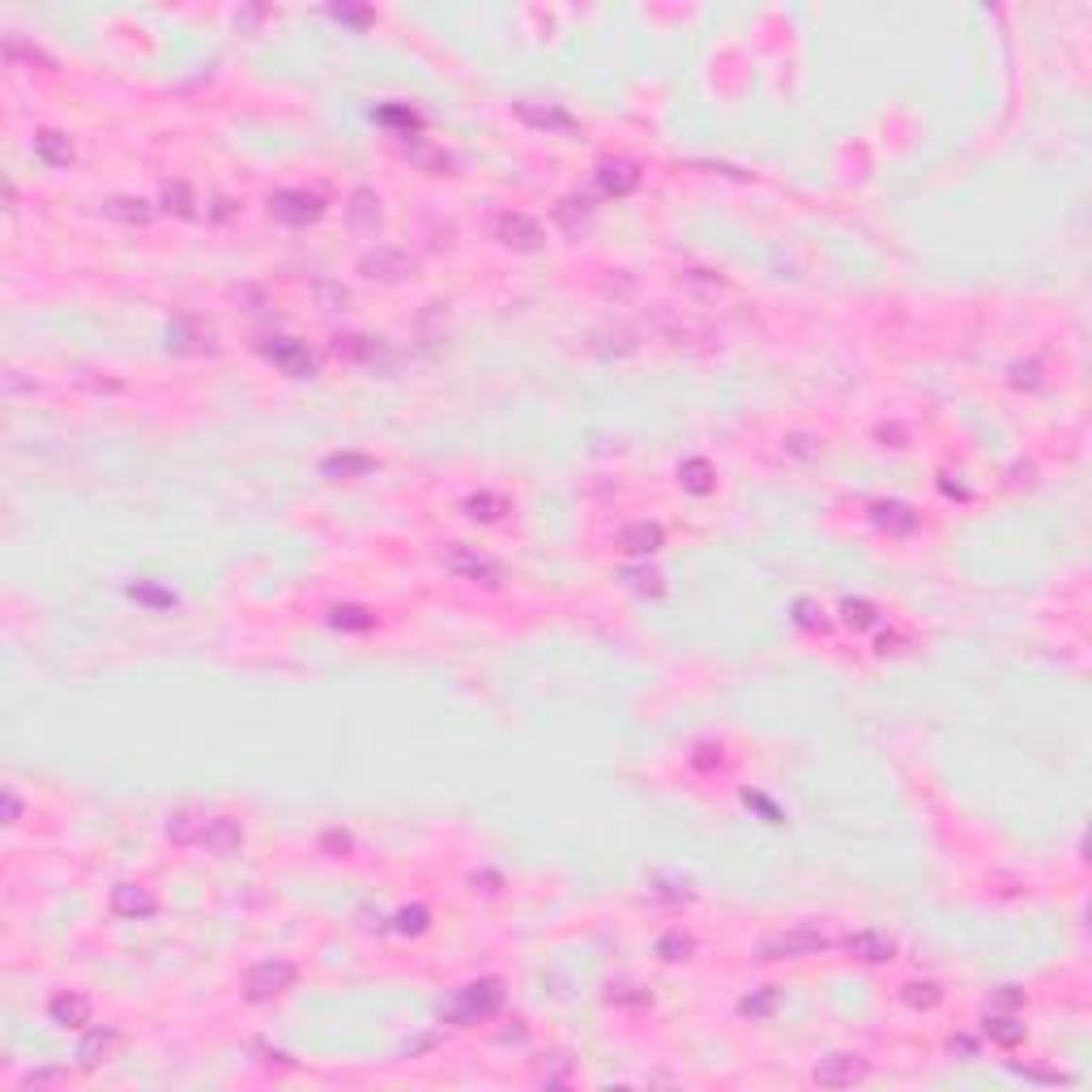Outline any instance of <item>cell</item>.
Segmentation results:
<instances>
[{
  "label": "cell",
  "instance_id": "obj_33",
  "mask_svg": "<svg viewBox=\"0 0 1092 1092\" xmlns=\"http://www.w3.org/2000/svg\"><path fill=\"white\" fill-rule=\"evenodd\" d=\"M990 1033H995V1041H1003V1046H1016V1041L1024 1037V1029L1016 1020H995V1024H990Z\"/></svg>",
  "mask_w": 1092,
  "mask_h": 1092
},
{
  "label": "cell",
  "instance_id": "obj_1",
  "mask_svg": "<svg viewBox=\"0 0 1092 1092\" xmlns=\"http://www.w3.org/2000/svg\"><path fill=\"white\" fill-rule=\"evenodd\" d=\"M440 563H445V572H453L457 580H470V585H482V589H496L499 580H504L499 563L491 560V555H482L479 546H465V542H453V546H445Z\"/></svg>",
  "mask_w": 1092,
  "mask_h": 1092
},
{
  "label": "cell",
  "instance_id": "obj_11",
  "mask_svg": "<svg viewBox=\"0 0 1092 1092\" xmlns=\"http://www.w3.org/2000/svg\"><path fill=\"white\" fill-rule=\"evenodd\" d=\"M154 909H159V900H154V892L142 888V883H116V888H111V914L116 917L142 922V917H150Z\"/></svg>",
  "mask_w": 1092,
  "mask_h": 1092
},
{
  "label": "cell",
  "instance_id": "obj_22",
  "mask_svg": "<svg viewBox=\"0 0 1092 1092\" xmlns=\"http://www.w3.org/2000/svg\"><path fill=\"white\" fill-rule=\"evenodd\" d=\"M372 470H376V462L363 453H338L325 462V474H329V479H359V474H372Z\"/></svg>",
  "mask_w": 1092,
  "mask_h": 1092
},
{
  "label": "cell",
  "instance_id": "obj_37",
  "mask_svg": "<svg viewBox=\"0 0 1092 1092\" xmlns=\"http://www.w3.org/2000/svg\"><path fill=\"white\" fill-rule=\"evenodd\" d=\"M18 815H22V802H18V794H13V790H5V819H9V824H18Z\"/></svg>",
  "mask_w": 1092,
  "mask_h": 1092
},
{
  "label": "cell",
  "instance_id": "obj_3",
  "mask_svg": "<svg viewBox=\"0 0 1092 1092\" xmlns=\"http://www.w3.org/2000/svg\"><path fill=\"white\" fill-rule=\"evenodd\" d=\"M291 986H294L291 960H260V965L248 973V999H257V1003H269V999L286 995Z\"/></svg>",
  "mask_w": 1092,
  "mask_h": 1092
},
{
  "label": "cell",
  "instance_id": "obj_28",
  "mask_svg": "<svg viewBox=\"0 0 1092 1092\" xmlns=\"http://www.w3.org/2000/svg\"><path fill=\"white\" fill-rule=\"evenodd\" d=\"M623 580H628L636 594H662V572H653V568H628Z\"/></svg>",
  "mask_w": 1092,
  "mask_h": 1092
},
{
  "label": "cell",
  "instance_id": "obj_16",
  "mask_svg": "<svg viewBox=\"0 0 1092 1092\" xmlns=\"http://www.w3.org/2000/svg\"><path fill=\"white\" fill-rule=\"evenodd\" d=\"M662 542H666V533H662V525H653V521H636L619 533V546L628 555H658Z\"/></svg>",
  "mask_w": 1092,
  "mask_h": 1092
},
{
  "label": "cell",
  "instance_id": "obj_9",
  "mask_svg": "<svg viewBox=\"0 0 1092 1092\" xmlns=\"http://www.w3.org/2000/svg\"><path fill=\"white\" fill-rule=\"evenodd\" d=\"M516 116H521L529 128H538V133H572V128H577V120H572L560 103H529V98H525V103H516Z\"/></svg>",
  "mask_w": 1092,
  "mask_h": 1092
},
{
  "label": "cell",
  "instance_id": "obj_12",
  "mask_svg": "<svg viewBox=\"0 0 1092 1092\" xmlns=\"http://www.w3.org/2000/svg\"><path fill=\"white\" fill-rule=\"evenodd\" d=\"M597 188H602L606 196H628L640 188V167L628 159H606L597 162Z\"/></svg>",
  "mask_w": 1092,
  "mask_h": 1092
},
{
  "label": "cell",
  "instance_id": "obj_7",
  "mask_svg": "<svg viewBox=\"0 0 1092 1092\" xmlns=\"http://www.w3.org/2000/svg\"><path fill=\"white\" fill-rule=\"evenodd\" d=\"M274 218L286 227H303L311 218H320V196L316 193H303V188H286V193L274 196Z\"/></svg>",
  "mask_w": 1092,
  "mask_h": 1092
},
{
  "label": "cell",
  "instance_id": "obj_10",
  "mask_svg": "<svg viewBox=\"0 0 1092 1092\" xmlns=\"http://www.w3.org/2000/svg\"><path fill=\"white\" fill-rule=\"evenodd\" d=\"M858 1080H866V1058L858 1054H832L815 1067V1084H824V1088H849Z\"/></svg>",
  "mask_w": 1092,
  "mask_h": 1092
},
{
  "label": "cell",
  "instance_id": "obj_19",
  "mask_svg": "<svg viewBox=\"0 0 1092 1092\" xmlns=\"http://www.w3.org/2000/svg\"><path fill=\"white\" fill-rule=\"evenodd\" d=\"M116 1046H120L116 1029H94V1033H86V1041L77 1046V1063L81 1067H98Z\"/></svg>",
  "mask_w": 1092,
  "mask_h": 1092
},
{
  "label": "cell",
  "instance_id": "obj_17",
  "mask_svg": "<svg viewBox=\"0 0 1092 1092\" xmlns=\"http://www.w3.org/2000/svg\"><path fill=\"white\" fill-rule=\"evenodd\" d=\"M90 999L86 995H77V990H69V995H56L52 999V1020L56 1024H64V1029H86L90 1024Z\"/></svg>",
  "mask_w": 1092,
  "mask_h": 1092
},
{
  "label": "cell",
  "instance_id": "obj_23",
  "mask_svg": "<svg viewBox=\"0 0 1092 1092\" xmlns=\"http://www.w3.org/2000/svg\"><path fill=\"white\" fill-rule=\"evenodd\" d=\"M35 150H39V159H43L47 167H64V162L73 159L69 137H60V133H39V137H35Z\"/></svg>",
  "mask_w": 1092,
  "mask_h": 1092
},
{
  "label": "cell",
  "instance_id": "obj_13",
  "mask_svg": "<svg viewBox=\"0 0 1092 1092\" xmlns=\"http://www.w3.org/2000/svg\"><path fill=\"white\" fill-rule=\"evenodd\" d=\"M265 355L274 359V363L282 367L286 376H311V372H316V359L308 355V346H303V342H291V338H274V342H269V346H265Z\"/></svg>",
  "mask_w": 1092,
  "mask_h": 1092
},
{
  "label": "cell",
  "instance_id": "obj_21",
  "mask_svg": "<svg viewBox=\"0 0 1092 1092\" xmlns=\"http://www.w3.org/2000/svg\"><path fill=\"white\" fill-rule=\"evenodd\" d=\"M201 828H205L201 811H176V815H167V836H171L176 845H196Z\"/></svg>",
  "mask_w": 1092,
  "mask_h": 1092
},
{
  "label": "cell",
  "instance_id": "obj_18",
  "mask_svg": "<svg viewBox=\"0 0 1092 1092\" xmlns=\"http://www.w3.org/2000/svg\"><path fill=\"white\" fill-rule=\"evenodd\" d=\"M499 1007V990L496 986H470L462 995V1003L453 1007V1020H474V1016H487Z\"/></svg>",
  "mask_w": 1092,
  "mask_h": 1092
},
{
  "label": "cell",
  "instance_id": "obj_34",
  "mask_svg": "<svg viewBox=\"0 0 1092 1092\" xmlns=\"http://www.w3.org/2000/svg\"><path fill=\"white\" fill-rule=\"evenodd\" d=\"M798 623H807V628H824V611H815V602H798Z\"/></svg>",
  "mask_w": 1092,
  "mask_h": 1092
},
{
  "label": "cell",
  "instance_id": "obj_35",
  "mask_svg": "<svg viewBox=\"0 0 1092 1092\" xmlns=\"http://www.w3.org/2000/svg\"><path fill=\"white\" fill-rule=\"evenodd\" d=\"M1012 380H1016V384H1029V389H1037V384H1041V380H1037V367H1033V363H1029V367L1016 363V367H1012Z\"/></svg>",
  "mask_w": 1092,
  "mask_h": 1092
},
{
  "label": "cell",
  "instance_id": "obj_15",
  "mask_svg": "<svg viewBox=\"0 0 1092 1092\" xmlns=\"http://www.w3.org/2000/svg\"><path fill=\"white\" fill-rule=\"evenodd\" d=\"M346 218H350V231L355 235H376V227H380V196H376L372 188H359L346 205Z\"/></svg>",
  "mask_w": 1092,
  "mask_h": 1092
},
{
  "label": "cell",
  "instance_id": "obj_27",
  "mask_svg": "<svg viewBox=\"0 0 1092 1092\" xmlns=\"http://www.w3.org/2000/svg\"><path fill=\"white\" fill-rule=\"evenodd\" d=\"M193 188L188 184H167V193H162V210H171V213H179V218H193Z\"/></svg>",
  "mask_w": 1092,
  "mask_h": 1092
},
{
  "label": "cell",
  "instance_id": "obj_29",
  "mask_svg": "<svg viewBox=\"0 0 1092 1092\" xmlns=\"http://www.w3.org/2000/svg\"><path fill=\"white\" fill-rule=\"evenodd\" d=\"M845 623H849V628H870V623H875V606L862 602V597L858 602H845Z\"/></svg>",
  "mask_w": 1092,
  "mask_h": 1092
},
{
  "label": "cell",
  "instance_id": "obj_20",
  "mask_svg": "<svg viewBox=\"0 0 1092 1092\" xmlns=\"http://www.w3.org/2000/svg\"><path fill=\"white\" fill-rule=\"evenodd\" d=\"M103 213H107V218H116V223H125V227L150 223V205H145L142 196H111V201L103 205Z\"/></svg>",
  "mask_w": 1092,
  "mask_h": 1092
},
{
  "label": "cell",
  "instance_id": "obj_36",
  "mask_svg": "<svg viewBox=\"0 0 1092 1092\" xmlns=\"http://www.w3.org/2000/svg\"><path fill=\"white\" fill-rule=\"evenodd\" d=\"M320 845H325V849H342V853H346V849H350V836L333 828V832H325V836H320Z\"/></svg>",
  "mask_w": 1092,
  "mask_h": 1092
},
{
  "label": "cell",
  "instance_id": "obj_4",
  "mask_svg": "<svg viewBox=\"0 0 1092 1092\" xmlns=\"http://www.w3.org/2000/svg\"><path fill=\"white\" fill-rule=\"evenodd\" d=\"M196 845H201L205 853L231 858V853H240V845H244V828L235 824L231 815H205V828H201V836H196Z\"/></svg>",
  "mask_w": 1092,
  "mask_h": 1092
},
{
  "label": "cell",
  "instance_id": "obj_31",
  "mask_svg": "<svg viewBox=\"0 0 1092 1092\" xmlns=\"http://www.w3.org/2000/svg\"><path fill=\"white\" fill-rule=\"evenodd\" d=\"M397 931L401 934H418V931H427V909H401L397 914Z\"/></svg>",
  "mask_w": 1092,
  "mask_h": 1092
},
{
  "label": "cell",
  "instance_id": "obj_6",
  "mask_svg": "<svg viewBox=\"0 0 1092 1092\" xmlns=\"http://www.w3.org/2000/svg\"><path fill=\"white\" fill-rule=\"evenodd\" d=\"M496 240L508 244L516 252H533L542 244V227L533 223L529 213H499L496 218Z\"/></svg>",
  "mask_w": 1092,
  "mask_h": 1092
},
{
  "label": "cell",
  "instance_id": "obj_24",
  "mask_svg": "<svg viewBox=\"0 0 1092 1092\" xmlns=\"http://www.w3.org/2000/svg\"><path fill=\"white\" fill-rule=\"evenodd\" d=\"M465 512H470L474 521H499V516L508 512V499H504V496H491V491H479V496L465 499Z\"/></svg>",
  "mask_w": 1092,
  "mask_h": 1092
},
{
  "label": "cell",
  "instance_id": "obj_32",
  "mask_svg": "<svg viewBox=\"0 0 1092 1092\" xmlns=\"http://www.w3.org/2000/svg\"><path fill=\"white\" fill-rule=\"evenodd\" d=\"M773 1007H777V990H764V995L743 999V1012H747V1016H768Z\"/></svg>",
  "mask_w": 1092,
  "mask_h": 1092
},
{
  "label": "cell",
  "instance_id": "obj_25",
  "mask_svg": "<svg viewBox=\"0 0 1092 1092\" xmlns=\"http://www.w3.org/2000/svg\"><path fill=\"white\" fill-rule=\"evenodd\" d=\"M679 479H683L687 491H696V496H709V491H713V465L704 462V457H692V462H683Z\"/></svg>",
  "mask_w": 1092,
  "mask_h": 1092
},
{
  "label": "cell",
  "instance_id": "obj_8",
  "mask_svg": "<svg viewBox=\"0 0 1092 1092\" xmlns=\"http://www.w3.org/2000/svg\"><path fill=\"white\" fill-rule=\"evenodd\" d=\"M849 956L862 960V965H883V960L897 956V939H892L888 931H875V926H866V931H853L849 934Z\"/></svg>",
  "mask_w": 1092,
  "mask_h": 1092
},
{
  "label": "cell",
  "instance_id": "obj_14",
  "mask_svg": "<svg viewBox=\"0 0 1092 1092\" xmlns=\"http://www.w3.org/2000/svg\"><path fill=\"white\" fill-rule=\"evenodd\" d=\"M870 516H875V525H880L883 533H892V538H909V533L917 529V512L909 504H897V499L870 504Z\"/></svg>",
  "mask_w": 1092,
  "mask_h": 1092
},
{
  "label": "cell",
  "instance_id": "obj_5",
  "mask_svg": "<svg viewBox=\"0 0 1092 1092\" xmlns=\"http://www.w3.org/2000/svg\"><path fill=\"white\" fill-rule=\"evenodd\" d=\"M828 939L819 931H785L777 934V939H768L760 948L764 960H794V956H815V951H824Z\"/></svg>",
  "mask_w": 1092,
  "mask_h": 1092
},
{
  "label": "cell",
  "instance_id": "obj_38",
  "mask_svg": "<svg viewBox=\"0 0 1092 1092\" xmlns=\"http://www.w3.org/2000/svg\"><path fill=\"white\" fill-rule=\"evenodd\" d=\"M951 1050H960V1054H977V1046L968 1037H956V1041H951Z\"/></svg>",
  "mask_w": 1092,
  "mask_h": 1092
},
{
  "label": "cell",
  "instance_id": "obj_2",
  "mask_svg": "<svg viewBox=\"0 0 1092 1092\" xmlns=\"http://www.w3.org/2000/svg\"><path fill=\"white\" fill-rule=\"evenodd\" d=\"M359 274L367 277V282H406L410 274H414V260L406 257L401 248H389V244H380V248H372L363 260H359Z\"/></svg>",
  "mask_w": 1092,
  "mask_h": 1092
},
{
  "label": "cell",
  "instance_id": "obj_30",
  "mask_svg": "<svg viewBox=\"0 0 1092 1092\" xmlns=\"http://www.w3.org/2000/svg\"><path fill=\"white\" fill-rule=\"evenodd\" d=\"M658 951L666 960H687L692 956V939H687V934H666V939L658 943Z\"/></svg>",
  "mask_w": 1092,
  "mask_h": 1092
},
{
  "label": "cell",
  "instance_id": "obj_26",
  "mask_svg": "<svg viewBox=\"0 0 1092 1092\" xmlns=\"http://www.w3.org/2000/svg\"><path fill=\"white\" fill-rule=\"evenodd\" d=\"M905 1003L917 1007V1012H931V1007L943 1003V990L934 986V982H909V986H905Z\"/></svg>",
  "mask_w": 1092,
  "mask_h": 1092
}]
</instances>
